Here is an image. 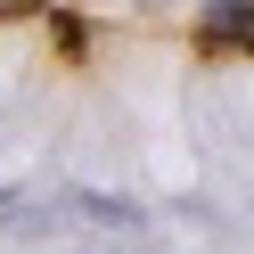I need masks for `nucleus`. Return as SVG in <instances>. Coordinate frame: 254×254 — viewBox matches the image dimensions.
Segmentation results:
<instances>
[{"label": "nucleus", "mask_w": 254, "mask_h": 254, "mask_svg": "<svg viewBox=\"0 0 254 254\" xmlns=\"http://www.w3.org/2000/svg\"><path fill=\"white\" fill-rule=\"evenodd\" d=\"M74 221H107V230H139V205L131 197H115V189H74Z\"/></svg>", "instance_id": "1"}, {"label": "nucleus", "mask_w": 254, "mask_h": 254, "mask_svg": "<svg viewBox=\"0 0 254 254\" xmlns=\"http://www.w3.org/2000/svg\"><path fill=\"white\" fill-rule=\"evenodd\" d=\"M213 33H254V0H238V8H213Z\"/></svg>", "instance_id": "2"}, {"label": "nucleus", "mask_w": 254, "mask_h": 254, "mask_svg": "<svg viewBox=\"0 0 254 254\" xmlns=\"http://www.w3.org/2000/svg\"><path fill=\"white\" fill-rule=\"evenodd\" d=\"M8 205H17V197H8V189H0V213H8Z\"/></svg>", "instance_id": "3"}]
</instances>
